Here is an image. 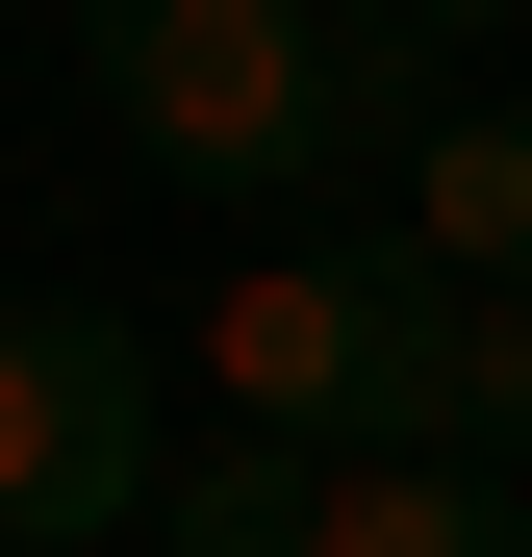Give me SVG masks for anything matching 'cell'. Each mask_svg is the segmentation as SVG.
<instances>
[{"instance_id": "obj_2", "label": "cell", "mask_w": 532, "mask_h": 557, "mask_svg": "<svg viewBox=\"0 0 532 557\" xmlns=\"http://www.w3.org/2000/svg\"><path fill=\"white\" fill-rule=\"evenodd\" d=\"M127 305H0V557H127L152 482H177V406H152Z\"/></svg>"}, {"instance_id": "obj_3", "label": "cell", "mask_w": 532, "mask_h": 557, "mask_svg": "<svg viewBox=\"0 0 532 557\" xmlns=\"http://www.w3.org/2000/svg\"><path fill=\"white\" fill-rule=\"evenodd\" d=\"M355 355H381V278L355 253H228L203 305H177V381H203V431H305V456H355Z\"/></svg>"}, {"instance_id": "obj_6", "label": "cell", "mask_w": 532, "mask_h": 557, "mask_svg": "<svg viewBox=\"0 0 532 557\" xmlns=\"http://www.w3.org/2000/svg\"><path fill=\"white\" fill-rule=\"evenodd\" d=\"M406 253L431 278H532V102H431L406 127Z\"/></svg>"}, {"instance_id": "obj_1", "label": "cell", "mask_w": 532, "mask_h": 557, "mask_svg": "<svg viewBox=\"0 0 532 557\" xmlns=\"http://www.w3.org/2000/svg\"><path fill=\"white\" fill-rule=\"evenodd\" d=\"M76 76H102V127L152 177H203V203H253V228H280L330 152L406 177V127H431V51L381 26V0H76Z\"/></svg>"}, {"instance_id": "obj_8", "label": "cell", "mask_w": 532, "mask_h": 557, "mask_svg": "<svg viewBox=\"0 0 532 557\" xmlns=\"http://www.w3.org/2000/svg\"><path fill=\"white\" fill-rule=\"evenodd\" d=\"M381 26H406V51H457V26H532V0H381Z\"/></svg>"}, {"instance_id": "obj_4", "label": "cell", "mask_w": 532, "mask_h": 557, "mask_svg": "<svg viewBox=\"0 0 532 557\" xmlns=\"http://www.w3.org/2000/svg\"><path fill=\"white\" fill-rule=\"evenodd\" d=\"M355 431H381V456H507V482H532V278H431V253H381Z\"/></svg>"}, {"instance_id": "obj_5", "label": "cell", "mask_w": 532, "mask_h": 557, "mask_svg": "<svg viewBox=\"0 0 532 557\" xmlns=\"http://www.w3.org/2000/svg\"><path fill=\"white\" fill-rule=\"evenodd\" d=\"M305 557H532V482H507V456H381V431H355L305 482Z\"/></svg>"}, {"instance_id": "obj_7", "label": "cell", "mask_w": 532, "mask_h": 557, "mask_svg": "<svg viewBox=\"0 0 532 557\" xmlns=\"http://www.w3.org/2000/svg\"><path fill=\"white\" fill-rule=\"evenodd\" d=\"M305 482H330L305 431H177V482H152L127 557H305Z\"/></svg>"}]
</instances>
